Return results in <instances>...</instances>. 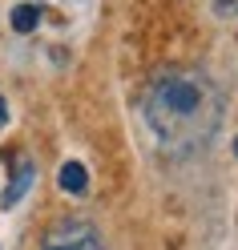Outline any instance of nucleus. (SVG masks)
<instances>
[{
  "mask_svg": "<svg viewBox=\"0 0 238 250\" xmlns=\"http://www.w3.org/2000/svg\"><path fill=\"white\" fill-rule=\"evenodd\" d=\"M141 117L157 146L170 153H194L214 137L222 105L218 89L202 69H162L141 97Z\"/></svg>",
  "mask_w": 238,
  "mask_h": 250,
  "instance_id": "obj_1",
  "label": "nucleus"
},
{
  "mask_svg": "<svg viewBox=\"0 0 238 250\" xmlns=\"http://www.w3.org/2000/svg\"><path fill=\"white\" fill-rule=\"evenodd\" d=\"M41 24V4H17L12 8V28L17 33H33Z\"/></svg>",
  "mask_w": 238,
  "mask_h": 250,
  "instance_id": "obj_5",
  "label": "nucleus"
},
{
  "mask_svg": "<svg viewBox=\"0 0 238 250\" xmlns=\"http://www.w3.org/2000/svg\"><path fill=\"white\" fill-rule=\"evenodd\" d=\"M57 186H61L65 194H77V198L89 194V174H85V166H81V162H65V166H61V174H57Z\"/></svg>",
  "mask_w": 238,
  "mask_h": 250,
  "instance_id": "obj_4",
  "label": "nucleus"
},
{
  "mask_svg": "<svg viewBox=\"0 0 238 250\" xmlns=\"http://www.w3.org/2000/svg\"><path fill=\"white\" fill-rule=\"evenodd\" d=\"M4 121H8V101L0 97V125H4Z\"/></svg>",
  "mask_w": 238,
  "mask_h": 250,
  "instance_id": "obj_6",
  "label": "nucleus"
},
{
  "mask_svg": "<svg viewBox=\"0 0 238 250\" xmlns=\"http://www.w3.org/2000/svg\"><path fill=\"white\" fill-rule=\"evenodd\" d=\"M37 182V166L28 162V158H17V166H12V178H8V186H4V194H0V206L4 210H12L17 202L28 194V186Z\"/></svg>",
  "mask_w": 238,
  "mask_h": 250,
  "instance_id": "obj_3",
  "label": "nucleus"
},
{
  "mask_svg": "<svg viewBox=\"0 0 238 250\" xmlns=\"http://www.w3.org/2000/svg\"><path fill=\"white\" fill-rule=\"evenodd\" d=\"M41 250H109L101 230L85 222V218H65V222L49 226V234H44Z\"/></svg>",
  "mask_w": 238,
  "mask_h": 250,
  "instance_id": "obj_2",
  "label": "nucleus"
}]
</instances>
